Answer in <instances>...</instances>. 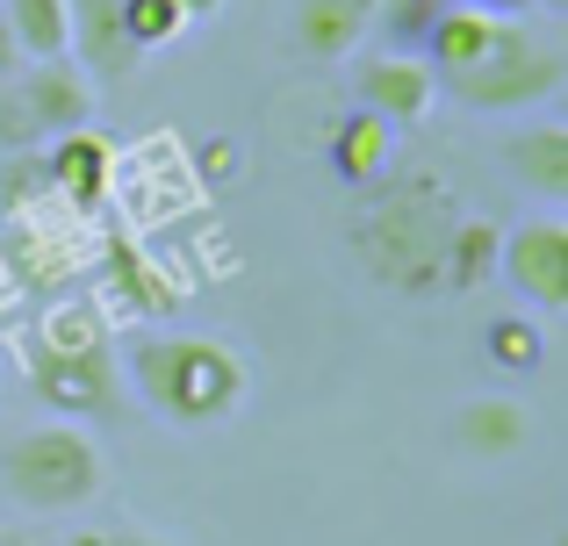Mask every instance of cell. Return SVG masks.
I'll use <instances>...</instances> for the list:
<instances>
[{"instance_id":"obj_1","label":"cell","mask_w":568,"mask_h":546,"mask_svg":"<svg viewBox=\"0 0 568 546\" xmlns=\"http://www.w3.org/2000/svg\"><path fill=\"white\" fill-rule=\"evenodd\" d=\"M460 195L446 187V173L432 166H403V173H382L367 181V202L353 216V259L382 280V288L410 295H446L439 274H446V238L460 224Z\"/></svg>"},{"instance_id":"obj_2","label":"cell","mask_w":568,"mask_h":546,"mask_svg":"<svg viewBox=\"0 0 568 546\" xmlns=\"http://www.w3.org/2000/svg\"><path fill=\"white\" fill-rule=\"evenodd\" d=\"M130 389L144 395V410L181 432H209V424L237 418V403L252 395V367L237 346L202 331H152L130 346Z\"/></svg>"},{"instance_id":"obj_3","label":"cell","mask_w":568,"mask_h":546,"mask_svg":"<svg viewBox=\"0 0 568 546\" xmlns=\"http://www.w3.org/2000/svg\"><path fill=\"white\" fill-rule=\"evenodd\" d=\"M568 86V58L555 37L526 29V14H497V37L483 43V58L460 72H446L439 94H454L475 115H526L540 101H555Z\"/></svg>"},{"instance_id":"obj_4","label":"cell","mask_w":568,"mask_h":546,"mask_svg":"<svg viewBox=\"0 0 568 546\" xmlns=\"http://www.w3.org/2000/svg\"><path fill=\"white\" fill-rule=\"evenodd\" d=\"M0 490L22 511H37V518H65V511H87L109 490V461H101V446L80 424L51 418L0 446Z\"/></svg>"},{"instance_id":"obj_5","label":"cell","mask_w":568,"mask_h":546,"mask_svg":"<svg viewBox=\"0 0 568 546\" xmlns=\"http://www.w3.org/2000/svg\"><path fill=\"white\" fill-rule=\"evenodd\" d=\"M87 123H94V80L72 58H37L0 80V152L8 158H29Z\"/></svg>"},{"instance_id":"obj_6","label":"cell","mask_w":568,"mask_h":546,"mask_svg":"<svg viewBox=\"0 0 568 546\" xmlns=\"http://www.w3.org/2000/svg\"><path fill=\"white\" fill-rule=\"evenodd\" d=\"M497 274L526 295L532 309H568V224L561 216H526L497 245Z\"/></svg>"},{"instance_id":"obj_7","label":"cell","mask_w":568,"mask_h":546,"mask_svg":"<svg viewBox=\"0 0 568 546\" xmlns=\"http://www.w3.org/2000/svg\"><path fill=\"white\" fill-rule=\"evenodd\" d=\"M353 94H361L367 115L410 130V123H425V115L439 109V72H432L417 51H375V58L353 65Z\"/></svg>"},{"instance_id":"obj_8","label":"cell","mask_w":568,"mask_h":546,"mask_svg":"<svg viewBox=\"0 0 568 546\" xmlns=\"http://www.w3.org/2000/svg\"><path fill=\"white\" fill-rule=\"evenodd\" d=\"M65 58L87 80H130L144 65V51L123 29V0H65Z\"/></svg>"},{"instance_id":"obj_9","label":"cell","mask_w":568,"mask_h":546,"mask_svg":"<svg viewBox=\"0 0 568 546\" xmlns=\"http://www.w3.org/2000/svg\"><path fill=\"white\" fill-rule=\"evenodd\" d=\"M29 367H37V395L65 418H94V410L115 403V367L109 346L94 352H51V346H29Z\"/></svg>"},{"instance_id":"obj_10","label":"cell","mask_w":568,"mask_h":546,"mask_svg":"<svg viewBox=\"0 0 568 546\" xmlns=\"http://www.w3.org/2000/svg\"><path fill=\"white\" fill-rule=\"evenodd\" d=\"M109 173H115V152L94 130H65L58 144H43V195H58L72 216H94L109 202Z\"/></svg>"},{"instance_id":"obj_11","label":"cell","mask_w":568,"mask_h":546,"mask_svg":"<svg viewBox=\"0 0 568 546\" xmlns=\"http://www.w3.org/2000/svg\"><path fill=\"white\" fill-rule=\"evenodd\" d=\"M367 29H375V0H295V51L317 65L353 58Z\"/></svg>"},{"instance_id":"obj_12","label":"cell","mask_w":568,"mask_h":546,"mask_svg":"<svg viewBox=\"0 0 568 546\" xmlns=\"http://www.w3.org/2000/svg\"><path fill=\"white\" fill-rule=\"evenodd\" d=\"M446 432H454V446L468 453V461H511L532 432V410L511 403V395H468Z\"/></svg>"},{"instance_id":"obj_13","label":"cell","mask_w":568,"mask_h":546,"mask_svg":"<svg viewBox=\"0 0 568 546\" xmlns=\"http://www.w3.org/2000/svg\"><path fill=\"white\" fill-rule=\"evenodd\" d=\"M504 173L540 202H568V123H526L504 137Z\"/></svg>"},{"instance_id":"obj_14","label":"cell","mask_w":568,"mask_h":546,"mask_svg":"<svg viewBox=\"0 0 568 546\" xmlns=\"http://www.w3.org/2000/svg\"><path fill=\"white\" fill-rule=\"evenodd\" d=\"M332 166H338V181L346 187H367V181H382L388 166H396V123H382V115H346L338 123V137H332Z\"/></svg>"},{"instance_id":"obj_15","label":"cell","mask_w":568,"mask_h":546,"mask_svg":"<svg viewBox=\"0 0 568 546\" xmlns=\"http://www.w3.org/2000/svg\"><path fill=\"white\" fill-rule=\"evenodd\" d=\"M497 245H504V230L489 224V216H460L454 238H446V274H439V288H446V295H475L483 280H497Z\"/></svg>"},{"instance_id":"obj_16","label":"cell","mask_w":568,"mask_h":546,"mask_svg":"<svg viewBox=\"0 0 568 546\" xmlns=\"http://www.w3.org/2000/svg\"><path fill=\"white\" fill-rule=\"evenodd\" d=\"M0 22H8L14 51L37 65V58H65V0H0Z\"/></svg>"},{"instance_id":"obj_17","label":"cell","mask_w":568,"mask_h":546,"mask_svg":"<svg viewBox=\"0 0 568 546\" xmlns=\"http://www.w3.org/2000/svg\"><path fill=\"white\" fill-rule=\"evenodd\" d=\"M483 352H489V367H497V374H540L547 338H540V323H532V317H489Z\"/></svg>"},{"instance_id":"obj_18","label":"cell","mask_w":568,"mask_h":546,"mask_svg":"<svg viewBox=\"0 0 568 546\" xmlns=\"http://www.w3.org/2000/svg\"><path fill=\"white\" fill-rule=\"evenodd\" d=\"M123 29L138 51H159V43L187 37V14H181V0H123Z\"/></svg>"},{"instance_id":"obj_19","label":"cell","mask_w":568,"mask_h":546,"mask_svg":"<svg viewBox=\"0 0 568 546\" xmlns=\"http://www.w3.org/2000/svg\"><path fill=\"white\" fill-rule=\"evenodd\" d=\"M446 0H375V29L388 37V51H417L425 43V29L439 22Z\"/></svg>"},{"instance_id":"obj_20","label":"cell","mask_w":568,"mask_h":546,"mask_svg":"<svg viewBox=\"0 0 568 546\" xmlns=\"http://www.w3.org/2000/svg\"><path fill=\"white\" fill-rule=\"evenodd\" d=\"M37 346H51V352H94V346H109V323L94 317V309H51V317H43V338Z\"/></svg>"},{"instance_id":"obj_21","label":"cell","mask_w":568,"mask_h":546,"mask_svg":"<svg viewBox=\"0 0 568 546\" xmlns=\"http://www.w3.org/2000/svg\"><path fill=\"white\" fill-rule=\"evenodd\" d=\"M72 546H173V539H159V533H130V525H115V533H87V539H72Z\"/></svg>"},{"instance_id":"obj_22","label":"cell","mask_w":568,"mask_h":546,"mask_svg":"<svg viewBox=\"0 0 568 546\" xmlns=\"http://www.w3.org/2000/svg\"><path fill=\"white\" fill-rule=\"evenodd\" d=\"M29 65V58L22 51H14V37H8V22H0V80H8V72H22Z\"/></svg>"},{"instance_id":"obj_23","label":"cell","mask_w":568,"mask_h":546,"mask_svg":"<svg viewBox=\"0 0 568 546\" xmlns=\"http://www.w3.org/2000/svg\"><path fill=\"white\" fill-rule=\"evenodd\" d=\"M468 8H489V14H532V0H468Z\"/></svg>"},{"instance_id":"obj_24","label":"cell","mask_w":568,"mask_h":546,"mask_svg":"<svg viewBox=\"0 0 568 546\" xmlns=\"http://www.w3.org/2000/svg\"><path fill=\"white\" fill-rule=\"evenodd\" d=\"M181 14H187V22H202V14H223V0H181Z\"/></svg>"},{"instance_id":"obj_25","label":"cell","mask_w":568,"mask_h":546,"mask_svg":"<svg viewBox=\"0 0 568 546\" xmlns=\"http://www.w3.org/2000/svg\"><path fill=\"white\" fill-rule=\"evenodd\" d=\"M0 546H37V539H0Z\"/></svg>"}]
</instances>
